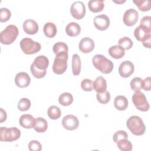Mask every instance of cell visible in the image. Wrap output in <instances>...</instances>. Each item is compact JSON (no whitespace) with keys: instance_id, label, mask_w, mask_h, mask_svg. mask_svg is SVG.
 <instances>
[{"instance_id":"cell-1","label":"cell","mask_w":151,"mask_h":151,"mask_svg":"<svg viewBox=\"0 0 151 151\" xmlns=\"http://www.w3.org/2000/svg\"><path fill=\"white\" fill-rule=\"evenodd\" d=\"M48 64L49 60L45 55L37 57L30 67L31 72L33 76L37 78L44 77L46 74Z\"/></svg>"},{"instance_id":"cell-2","label":"cell","mask_w":151,"mask_h":151,"mask_svg":"<svg viewBox=\"0 0 151 151\" xmlns=\"http://www.w3.org/2000/svg\"><path fill=\"white\" fill-rule=\"evenodd\" d=\"M93 64L95 68L104 74L110 73L113 69V63L105 56L101 54L95 55L92 59Z\"/></svg>"},{"instance_id":"cell-3","label":"cell","mask_w":151,"mask_h":151,"mask_svg":"<svg viewBox=\"0 0 151 151\" xmlns=\"http://www.w3.org/2000/svg\"><path fill=\"white\" fill-rule=\"evenodd\" d=\"M126 126L130 132L136 136L143 135L146 131V126L139 116H130L126 121Z\"/></svg>"},{"instance_id":"cell-4","label":"cell","mask_w":151,"mask_h":151,"mask_svg":"<svg viewBox=\"0 0 151 151\" xmlns=\"http://www.w3.org/2000/svg\"><path fill=\"white\" fill-rule=\"evenodd\" d=\"M68 58V52L67 51L61 52L56 54L52 67V71L54 73L62 74L66 71Z\"/></svg>"},{"instance_id":"cell-5","label":"cell","mask_w":151,"mask_h":151,"mask_svg":"<svg viewBox=\"0 0 151 151\" xmlns=\"http://www.w3.org/2000/svg\"><path fill=\"white\" fill-rule=\"evenodd\" d=\"M18 33L19 31L17 26L13 24L9 25L1 31L0 41L3 44H11L16 40Z\"/></svg>"},{"instance_id":"cell-6","label":"cell","mask_w":151,"mask_h":151,"mask_svg":"<svg viewBox=\"0 0 151 151\" xmlns=\"http://www.w3.org/2000/svg\"><path fill=\"white\" fill-rule=\"evenodd\" d=\"M21 136V131L15 127L8 128L1 127L0 140L1 142H12L17 140Z\"/></svg>"},{"instance_id":"cell-7","label":"cell","mask_w":151,"mask_h":151,"mask_svg":"<svg viewBox=\"0 0 151 151\" xmlns=\"http://www.w3.org/2000/svg\"><path fill=\"white\" fill-rule=\"evenodd\" d=\"M20 47L24 53L32 54L38 52L41 48V45L39 42L34 41L29 38L25 37L21 40Z\"/></svg>"},{"instance_id":"cell-8","label":"cell","mask_w":151,"mask_h":151,"mask_svg":"<svg viewBox=\"0 0 151 151\" xmlns=\"http://www.w3.org/2000/svg\"><path fill=\"white\" fill-rule=\"evenodd\" d=\"M132 100L133 103L137 109L142 111H146L149 110L150 106L147 99L142 92L136 91L133 94Z\"/></svg>"},{"instance_id":"cell-9","label":"cell","mask_w":151,"mask_h":151,"mask_svg":"<svg viewBox=\"0 0 151 151\" xmlns=\"http://www.w3.org/2000/svg\"><path fill=\"white\" fill-rule=\"evenodd\" d=\"M86 7L84 3L80 1L74 2L70 7V13L76 19H82L86 14Z\"/></svg>"},{"instance_id":"cell-10","label":"cell","mask_w":151,"mask_h":151,"mask_svg":"<svg viewBox=\"0 0 151 151\" xmlns=\"http://www.w3.org/2000/svg\"><path fill=\"white\" fill-rule=\"evenodd\" d=\"M138 18V12L133 8H130L124 12L123 17V21L126 25L131 27L134 25L137 22Z\"/></svg>"},{"instance_id":"cell-11","label":"cell","mask_w":151,"mask_h":151,"mask_svg":"<svg viewBox=\"0 0 151 151\" xmlns=\"http://www.w3.org/2000/svg\"><path fill=\"white\" fill-rule=\"evenodd\" d=\"M62 125L64 129L68 130H73L78 127L79 121L76 116L72 114H68L63 117Z\"/></svg>"},{"instance_id":"cell-12","label":"cell","mask_w":151,"mask_h":151,"mask_svg":"<svg viewBox=\"0 0 151 151\" xmlns=\"http://www.w3.org/2000/svg\"><path fill=\"white\" fill-rule=\"evenodd\" d=\"M150 33L151 29L141 25L136 27L134 31V35L136 39L142 42L151 38Z\"/></svg>"},{"instance_id":"cell-13","label":"cell","mask_w":151,"mask_h":151,"mask_svg":"<svg viewBox=\"0 0 151 151\" xmlns=\"http://www.w3.org/2000/svg\"><path fill=\"white\" fill-rule=\"evenodd\" d=\"M134 70V64L130 61H123L119 67V73L121 77L124 78L130 77L133 73Z\"/></svg>"},{"instance_id":"cell-14","label":"cell","mask_w":151,"mask_h":151,"mask_svg":"<svg viewBox=\"0 0 151 151\" xmlns=\"http://www.w3.org/2000/svg\"><path fill=\"white\" fill-rule=\"evenodd\" d=\"M93 23L95 27L100 31H104L107 29L110 25V19L105 14H101L94 17Z\"/></svg>"},{"instance_id":"cell-15","label":"cell","mask_w":151,"mask_h":151,"mask_svg":"<svg viewBox=\"0 0 151 151\" xmlns=\"http://www.w3.org/2000/svg\"><path fill=\"white\" fill-rule=\"evenodd\" d=\"M95 47L93 40L89 37H84L82 38L78 44V48L83 53H89L92 51Z\"/></svg>"},{"instance_id":"cell-16","label":"cell","mask_w":151,"mask_h":151,"mask_svg":"<svg viewBox=\"0 0 151 151\" xmlns=\"http://www.w3.org/2000/svg\"><path fill=\"white\" fill-rule=\"evenodd\" d=\"M31 82L29 76L25 72H19L15 77V83L17 86L20 88L28 87Z\"/></svg>"},{"instance_id":"cell-17","label":"cell","mask_w":151,"mask_h":151,"mask_svg":"<svg viewBox=\"0 0 151 151\" xmlns=\"http://www.w3.org/2000/svg\"><path fill=\"white\" fill-rule=\"evenodd\" d=\"M25 32L27 34L33 35L36 34L38 31V25L37 22L33 19H28L25 20L22 25Z\"/></svg>"},{"instance_id":"cell-18","label":"cell","mask_w":151,"mask_h":151,"mask_svg":"<svg viewBox=\"0 0 151 151\" xmlns=\"http://www.w3.org/2000/svg\"><path fill=\"white\" fill-rule=\"evenodd\" d=\"M19 123L20 125L25 129H31L34 128L35 123V119L34 117L28 114H25L21 116Z\"/></svg>"},{"instance_id":"cell-19","label":"cell","mask_w":151,"mask_h":151,"mask_svg":"<svg viewBox=\"0 0 151 151\" xmlns=\"http://www.w3.org/2000/svg\"><path fill=\"white\" fill-rule=\"evenodd\" d=\"M93 87L97 93H103L107 89V82L106 79L102 76L97 77L94 81Z\"/></svg>"},{"instance_id":"cell-20","label":"cell","mask_w":151,"mask_h":151,"mask_svg":"<svg viewBox=\"0 0 151 151\" xmlns=\"http://www.w3.org/2000/svg\"><path fill=\"white\" fill-rule=\"evenodd\" d=\"M109 55L115 59L122 58L125 54V50L119 45L111 46L109 49Z\"/></svg>"},{"instance_id":"cell-21","label":"cell","mask_w":151,"mask_h":151,"mask_svg":"<svg viewBox=\"0 0 151 151\" xmlns=\"http://www.w3.org/2000/svg\"><path fill=\"white\" fill-rule=\"evenodd\" d=\"M65 32L70 37H76L80 33L81 27L77 22H71L66 26Z\"/></svg>"},{"instance_id":"cell-22","label":"cell","mask_w":151,"mask_h":151,"mask_svg":"<svg viewBox=\"0 0 151 151\" xmlns=\"http://www.w3.org/2000/svg\"><path fill=\"white\" fill-rule=\"evenodd\" d=\"M114 106L119 110H124L128 106V100L124 96H117L114 99Z\"/></svg>"},{"instance_id":"cell-23","label":"cell","mask_w":151,"mask_h":151,"mask_svg":"<svg viewBox=\"0 0 151 151\" xmlns=\"http://www.w3.org/2000/svg\"><path fill=\"white\" fill-rule=\"evenodd\" d=\"M89 9L93 12H99L101 11L104 7V4L103 0H91L88 2Z\"/></svg>"},{"instance_id":"cell-24","label":"cell","mask_w":151,"mask_h":151,"mask_svg":"<svg viewBox=\"0 0 151 151\" xmlns=\"http://www.w3.org/2000/svg\"><path fill=\"white\" fill-rule=\"evenodd\" d=\"M48 128L47 120L42 117H37L35 119V123L34 127V130L38 133H44Z\"/></svg>"},{"instance_id":"cell-25","label":"cell","mask_w":151,"mask_h":151,"mask_svg":"<svg viewBox=\"0 0 151 151\" xmlns=\"http://www.w3.org/2000/svg\"><path fill=\"white\" fill-rule=\"evenodd\" d=\"M57 27L55 25L51 22L45 24L43 27V31L45 35L48 38L54 37L57 33Z\"/></svg>"},{"instance_id":"cell-26","label":"cell","mask_w":151,"mask_h":151,"mask_svg":"<svg viewBox=\"0 0 151 151\" xmlns=\"http://www.w3.org/2000/svg\"><path fill=\"white\" fill-rule=\"evenodd\" d=\"M81 71V60L80 56L74 54L72 57V72L74 76H78Z\"/></svg>"},{"instance_id":"cell-27","label":"cell","mask_w":151,"mask_h":151,"mask_svg":"<svg viewBox=\"0 0 151 151\" xmlns=\"http://www.w3.org/2000/svg\"><path fill=\"white\" fill-rule=\"evenodd\" d=\"M59 103L64 106L70 105L73 101V97L70 93H63L58 97Z\"/></svg>"},{"instance_id":"cell-28","label":"cell","mask_w":151,"mask_h":151,"mask_svg":"<svg viewBox=\"0 0 151 151\" xmlns=\"http://www.w3.org/2000/svg\"><path fill=\"white\" fill-rule=\"evenodd\" d=\"M117 147L122 151H130L133 149L132 143L127 140V138H124L116 142Z\"/></svg>"},{"instance_id":"cell-29","label":"cell","mask_w":151,"mask_h":151,"mask_svg":"<svg viewBox=\"0 0 151 151\" xmlns=\"http://www.w3.org/2000/svg\"><path fill=\"white\" fill-rule=\"evenodd\" d=\"M47 114L51 119L56 120L61 116V110L58 107L56 106H51L48 107Z\"/></svg>"},{"instance_id":"cell-30","label":"cell","mask_w":151,"mask_h":151,"mask_svg":"<svg viewBox=\"0 0 151 151\" xmlns=\"http://www.w3.org/2000/svg\"><path fill=\"white\" fill-rule=\"evenodd\" d=\"M133 2L137 6L139 9L141 11H148L150 9V1H142V0H134Z\"/></svg>"},{"instance_id":"cell-31","label":"cell","mask_w":151,"mask_h":151,"mask_svg":"<svg viewBox=\"0 0 151 151\" xmlns=\"http://www.w3.org/2000/svg\"><path fill=\"white\" fill-rule=\"evenodd\" d=\"M118 45L123 47L124 50H130L133 45L132 40L128 37H124L121 38L118 41Z\"/></svg>"},{"instance_id":"cell-32","label":"cell","mask_w":151,"mask_h":151,"mask_svg":"<svg viewBox=\"0 0 151 151\" xmlns=\"http://www.w3.org/2000/svg\"><path fill=\"white\" fill-rule=\"evenodd\" d=\"M52 51L56 55L60 52L64 51L68 52V47L65 43L63 42H58L54 44V45H53Z\"/></svg>"},{"instance_id":"cell-33","label":"cell","mask_w":151,"mask_h":151,"mask_svg":"<svg viewBox=\"0 0 151 151\" xmlns=\"http://www.w3.org/2000/svg\"><path fill=\"white\" fill-rule=\"evenodd\" d=\"M31 105V103L29 99L27 98H22L19 100L17 107L20 111H25L30 108Z\"/></svg>"},{"instance_id":"cell-34","label":"cell","mask_w":151,"mask_h":151,"mask_svg":"<svg viewBox=\"0 0 151 151\" xmlns=\"http://www.w3.org/2000/svg\"><path fill=\"white\" fill-rule=\"evenodd\" d=\"M96 97L97 101L101 104H107L110 100V94L109 91H105L103 93H97Z\"/></svg>"},{"instance_id":"cell-35","label":"cell","mask_w":151,"mask_h":151,"mask_svg":"<svg viewBox=\"0 0 151 151\" xmlns=\"http://www.w3.org/2000/svg\"><path fill=\"white\" fill-rule=\"evenodd\" d=\"M142 78L138 77H136L131 80L130 83V87L133 91H139L142 88Z\"/></svg>"},{"instance_id":"cell-36","label":"cell","mask_w":151,"mask_h":151,"mask_svg":"<svg viewBox=\"0 0 151 151\" xmlns=\"http://www.w3.org/2000/svg\"><path fill=\"white\" fill-rule=\"evenodd\" d=\"M11 16V12L9 9L6 8H2L0 9V21L4 22L9 19Z\"/></svg>"},{"instance_id":"cell-37","label":"cell","mask_w":151,"mask_h":151,"mask_svg":"<svg viewBox=\"0 0 151 151\" xmlns=\"http://www.w3.org/2000/svg\"><path fill=\"white\" fill-rule=\"evenodd\" d=\"M81 87L84 91H92L93 89L92 80L88 78L83 79L81 83Z\"/></svg>"},{"instance_id":"cell-38","label":"cell","mask_w":151,"mask_h":151,"mask_svg":"<svg viewBox=\"0 0 151 151\" xmlns=\"http://www.w3.org/2000/svg\"><path fill=\"white\" fill-rule=\"evenodd\" d=\"M28 147L30 151H40L42 149L41 144L35 140L30 141L28 143Z\"/></svg>"},{"instance_id":"cell-39","label":"cell","mask_w":151,"mask_h":151,"mask_svg":"<svg viewBox=\"0 0 151 151\" xmlns=\"http://www.w3.org/2000/svg\"><path fill=\"white\" fill-rule=\"evenodd\" d=\"M124 138H128V134L127 132L124 130H118L115 132L113 136V139L115 143Z\"/></svg>"},{"instance_id":"cell-40","label":"cell","mask_w":151,"mask_h":151,"mask_svg":"<svg viewBox=\"0 0 151 151\" xmlns=\"http://www.w3.org/2000/svg\"><path fill=\"white\" fill-rule=\"evenodd\" d=\"M142 88L145 91H150L151 90V78L147 77L142 80Z\"/></svg>"},{"instance_id":"cell-41","label":"cell","mask_w":151,"mask_h":151,"mask_svg":"<svg viewBox=\"0 0 151 151\" xmlns=\"http://www.w3.org/2000/svg\"><path fill=\"white\" fill-rule=\"evenodd\" d=\"M150 19L151 17L150 16H145L140 19V25H143L149 29H151Z\"/></svg>"},{"instance_id":"cell-42","label":"cell","mask_w":151,"mask_h":151,"mask_svg":"<svg viewBox=\"0 0 151 151\" xmlns=\"http://www.w3.org/2000/svg\"><path fill=\"white\" fill-rule=\"evenodd\" d=\"M6 111L2 109L1 108V114H0V122L2 123L4 122H5L6 119Z\"/></svg>"},{"instance_id":"cell-43","label":"cell","mask_w":151,"mask_h":151,"mask_svg":"<svg viewBox=\"0 0 151 151\" xmlns=\"http://www.w3.org/2000/svg\"><path fill=\"white\" fill-rule=\"evenodd\" d=\"M150 42H151V38L147 39V40L143 42L142 43H143V45L144 47L148 48H150Z\"/></svg>"}]
</instances>
